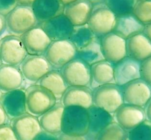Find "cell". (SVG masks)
Segmentation results:
<instances>
[{
	"mask_svg": "<svg viewBox=\"0 0 151 140\" xmlns=\"http://www.w3.org/2000/svg\"><path fill=\"white\" fill-rule=\"evenodd\" d=\"M31 8L37 22L42 24L63 14L64 5L60 0H35Z\"/></svg>",
	"mask_w": 151,
	"mask_h": 140,
	"instance_id": "22",
	"label": "cell"
},
{
	"mask_svg": "<svg viewBox=\"0 0 151 140\" xmlns=\"http://www.w3.org/2000/svg\"><path fill=\"white\" fill-rule=\"evenodd\" d=\"M144 109L146 115V119L151 123V98L144 107Z\"/></svg>",
	"mask_w": 151,
	"mask_h": 140,
	"instance_id": "40",
	"label": "cell"
},
{
	"mask_svg": "<svg viewBox=\"0 0 151 140\" xmlns=\"http://www.w3.org/2000/svg\"><path fill=\"white\" fill-rule=\"evenodd\" d=\"M145 25L132 14L116 16L114 27L112 32L120 35L124 39L143 32Z\"/></svg>",
	"mask_w": 151,
	"mask_h": 140,
	"instance_id": "26",
	"label": "cell"
},
{
	"mask_svg": "<svg viewBox=\"0 0 151 140\" xmlns=\"http://www.w3.org/2000/svg\"><path fill=\"white\" fill-rule=\"evenodd\" d=\"M41 26L51 41L69 40L74 29V25L64 14L43 22Z\"/></svg>",
	"mask_w": 151,
	"mask_h": 140,
	"instance_id": "16",
	"label": "cell"
},
{
	"mask_svg": "<svg viewBox=\"0 0 151 140\" xmlns=\"http://www.w3.org/2000/svg\"><path fill=\"white\" fill-rule=\"evenodd\" d=\"M89 127L87 136L89 140H95L98 134L109 124L114 121L112 114L95 105L87 109Z\"/></svg>",
	"mask_w": 151,
	"mask_h": 140,
	"instance_id": "20",
	"label": "cell"
},
{
	"mask_svg": "<svg viewBox=\"0 0 151 140\" xmlns=\"http://www.w3.org/2000/svg\"><path fill=\"white\" fill-rule=\"evenodd\" d=\"M17 5V0H0V14L5 17Z\"/></svg>",
	"mask_w": 151,
	"mask_h": 140,
	"instance_id": "36",
	"label": "cell"
},
{
	"mask_svg": "<svg viewBox=\"0 0 151 140\" xmlns=\"http://www.w3.org/2000/svg\"><path fill=\"white\" fill-rule=\"evenodd\" d=\"M0 104L10 120L19 116L27 112L25 92L18 89L4 92L0 97Z\"/></svg>",
	"mask_w": 151,
	"mask_h": 140,
	"instance_id": "17",
	"label": "cell"
},
{
	"mask_svg": "<svg viewBox=\"0 0 151 140\" xmlns=\"http://www.w3.org/2000/svg\"><path fill=\"white\" fill-rule=\"evenodd\" d=\"M24 79L18 66L6 64L0 66V90L3 93L20 89Z\"/></svg>",
	"mask_w": 151,
	"mask_h": 140,
	"instance_id": "25",
	"label": "cell"
},
{
	"mask_svg": "<svg viewBox=\"0 0 151 140\" xmlns=\"http://www.w3.org/2000/svg\"><path fill=\"white\" fill-rule=\"evenodd\" d=\"M27 112L36 117L41 116L57 103L52 93L40 84L29 86L25 90Z\"/></svg>",
	"mask_w": 151,
	"mask_h": 140,
	"instance_id": "2",
	"label": "cell"
},
{
	"mask_svg": "<svg viewBox=\"0 0 151 140\" xmlns=\"http://www.w3.org/2000/svg\"><path fill=\"white\" fill-rule=\"evenodd\" d=\"M126 40L127 56L142 61L151 56V41L143 32L135 34Z\"/></svg>",
	"mask_w": 151,
	"mask_h": 140,
	"instance_id": "21",
	"label": "cell"
},
{
	"mask_svg": "<svg viewBox=\"0 0 151 140\" xmlns=\"http://www.w3.org/2000/svg\"><path fill=\"white\" fill-rule=\"evenodd\" d=\"M33 140H58V138L57 136L42 131Z\"/></svg>",
	"mask_w": 151,
	"mask_h": 140,
	"instance_id": "38",
	"label": "cell"
},
{
	"mask_svg": "<svg viewBox=\"0 0 151 140\" xmlns=\"http://www.w3.org/2000/svg\"><path fill=\"white\" fill-rule=\"evenodd\" d=\"M90 1H91L93 4L94 3H96V2H99V1H101L102 0H89Z\"/></svg>",
	"mask_w": 151,
	"mask_h": 140,
	"instance_id": "45",
	"label": "cell"
},
{
	"mask_svg": "<svg viewBox=\"0 0 151 140\" xmlns=\"http://www.w3.org/2000/svg\"><path fill=\"white\" fill-rule=\"evenodd\" d=\"M0 55L3 64L18 66L27 56L21 37L6 35L0 40Z\"/></svg>",
	"mask_w": 151,
	"mask_h": 140,
	"instance_id": "8",
	"label": "cell"
},
{
	"mask_svg": "<svg viewBox=\"0 0 151 140\" xmlns=\"http://www.w3.org/2000/svg\"><path fill=\"white\" fill-rule=\"evenodd\" d=\"M102 1H104V0H102Z\"/></svg>",
	"mask_w": 151,
	"mask_h": 140,
	"instance_id": "48",
	"label": "cell"
},
{
	"mask_svg": "<svg viewBox=\"0 0 151 140\" xmlns=\"http://www.w3.org/2000/svg\"><path fill=\"white\" fill-rule=\"evenodd\" d=\"M89 117L87 109L77 106L64 107L61 119V132L65 134L87 135Z\"/></svg>",
	"mask_w": 151,
	"mask_h": 140,
	"instance_id": "1",
	"label": "cell"
},
{
	"mask_svg": "<svg viewBox=\"0 0 151 140\" xmlns=\"http://www.w3.org/2000/svg\"><path fill=\"white\" fill-rule=\"evenodd\" d=\"M5 21L8 31L17 36H21L38 23L31 7L19 5L5 17Z\"/></svg>",
	"mask_w": 151,
	"mask_h": 140,
	"instance_id": "5",
	"label": "cell"
},
{
	"mask_svg": "<svg viewBox=\"0 0 151 140\" xmlns=\"http://www.w3.org/2000/svg\"><path fill=\"white\" fill-rule=\"evenodd\" d=\"M38 84L46 88L55 97L57 101L61 97L68 87L59 70L52 69L46 73L39 81Z\"/></svg>",
	"mask_w": 151,
	"mask_h": 140,
	"instance_id": "27",
	"label": "cell"
},
{
	"mask_svg": "<svg viewBox=\"0 0 151 140\" xmlns=\"http://www.w3.org/2000/svg\"><path fill=\"white\" fill-rule=\"evenodd\" d=\"M124 103L144 108L151 98V85L138 79L122 86Z\"/></svg>",
	"mask_w": 151,
	"mask_h": 140,
	"instance_id": "11",
	"label": "cell"
},
{
	"mask_svg": "<svg viewBox=\"0 0 151 140\" xmlns=\"http://www.w3.org/2000/svg\"><path fill=\"white\" fill-rule=\"evenodd\" d=\"M0 140H18L11 124L0 126Z\"/></svg>",
	"mask_w": 151,
	"mask_h": 140,
	"instance_id": "35",
	"label": "cell"
},
{
	"mask_svg": "<svg viewBox=\"0 0 151 140\" xmlns=\"http://www.w3.org/2000/svg\"><path fill=\"white\" fill-rule=\"evenodd\" d=\"M143 32L147 36V37L151 41V23L145 25Z\"/></svg>",
	"mask_w": 151,
	"mask_h": 140,
	"instance_id": "43",
	"label": "cell"
},
{
	"mask_svg": "<svg viewBox=\"0 0 151 140\" xmlns=\"http://www.w3.org/2000/svg\"><path fill=\"white\" fill-rule=\"evenodd\" d=\"M141 61L126 56L113 65L114 83L120 87L140 79Z\"/></svg>",
	"mask_w": 151,
	"mask_h": 140,
	"instance_id": "15",
	"label": "cell"
},
{
	"mask_svg": "<svg viewBox=\"0 0 151 140\" xmlns=\"http://www.w3.org/2000/svg\"><path fill=\"white\" fill-rule=\"evenodd\" d=\"M9 122H11V120L8 118L4 109L0 104V126L9 123Z\"/></svg>",
	"mask_w": 151,
	"mask_h": 140,
	"instance_id": "39",
	"label": "cell"
},
{
	"mask_svg": "<svg viewBox=\"0 0 151 140\" xmlns=\"http://www.w3.org/2000/svg\"><path fill=\"white\" fill-rule=\"evenodd\" d=\"M93 3L89 0H76L64 5L63 14L74 26L87 24L92 10Z\"/></svg>",
	"mask_w": 151,
	"mask_h": 140,
	"instance_id": "19",
	"label": "cell"
},
{
	"mask_svg": "<svg viewBox=\"0 0 151 140\" xmlns=\"http://www.w3.org/2000/svg\"><path fill=\"white\" fill-rule=\"evenodd\" d=\"M64 106L61 102L56 103L51 109L42 115L39 122L42 131L58 136L61 132V119Z\"/></svg>",
	"mask_w": 151,
	"mask_h": 140,
	"instance_id": "24",
	"label": "cell"
},
{
	"mask_svg": "<svg viewBox=\"0 0 151 140\" xmlns=\"http://www.w3.org/2000/svg\"><path fill=\"white\" fill-rule=\"evenodd\" d=\"M116 15L104 1L93 4L92 10L87 24L94 35L100 38L112 32Z\"/></svg>",
	"mask_w": 151,
	"mask_h": 140,
	"instance_id": "3",
	"label": "cell"
},
{
	"mask_svg": "<svg viewBox=\"0 0 151 140\" xmlns=\"http://www.w3.org/2000/svg\"><path fill=\"white\" fill-rule=\"evenodd\" d=\"M127 136L128 132L114 121L98 134L95 140H127Z\"/></svg>",
	"mask_w": 151,
	"mask_h": 140,
	"instance_id": "30",
	"label": "cell"
},
{
	"mask_svg": "<svg viewBox=\"0 0 151 140\" xmlns=\"http://www.w3.org/2000/svg\"><path fill=\"white\" fill-rule=\"evenodd\" d=\"M20 37L30 55H44L52 41L41 25L35 26Z\"/></svg>",
	"mask_w": 151,
	"mask_h": 140,
	"instance_id": "13",
	"label": "cell"
},
{
	"mask_svg": "<svg viewBox=\"0 0 151 140\" xmlns=\"http://www.w3.org/2000/svg\"><path fill=\"white\" fill-rule=\"evenodd\" d=\"M58 140H89L87 135L74 136L61 132L57 136Z\"/></svg>",
	"mask_w": 151,
	"mask_h": 140,
	"instance_id": "37",
	"label": "cell"
},
{
	"mask_svg": "<svg viewBox=\"0 0 151 140\" xmlns=\"http://www.w3.org/2000/svg\"><path fill=\"white\" fill-rule=\"evenodd\" d=\"M132 14L144 25L151 23V0L137 1Z\"/></svg>",
	"mask_w": 151,
	"mask_h": 140,
	"instance_id": "32",
	"label": "cell"
},
{
	"mask_svg": "<svg viewBox=\"0 0 151 140\" xmlns=\"http://www.w3.org/2000/svg\"><path fill=\"white\" fill-rule=\"evenodd\" d=\"M127 140H151V123L146 119L128 131Z\"/></svg>",
	"mask_w": 151,
	"mask_h": 140,
	"instance_id": "33",
	"label": "cell"
},
{
	"mask_svg": "<svg viewBox=\"0 0 151 140\" xmlns=\"http://www.w3.org/2000/svg\"><path fill=\"white\" fill-rule=\"evenodd\" d=\"M140 78L151 85V56L141 61Z\"/></svg>",
	"mask_w": 151,
	"mask_h": 140,
	"instance_id": "34",
	"label": "cell"
},
{
	"mask_svg": "<svg viewBox=\"0 0 151 140\" xmlns=\"http://www.w3.org/2000/svg\"><path fill=\"white\" fill-rule=\"evenodd\" d=\"M90 86L91 90L109 83H114V67L104 60L90 66Z\"/></svg>",
	"mask_w": 151,
	"mask_h": 140,
	"instance_id": "23",
	"label": "cell"
},
{
	"mask_svg": "<svg viewBox=\"0 0 151 140\" xmlns=\"http://www.w3.org/2000/svg\"><path fill=\"white\" fill-rule=\"evenodd\" d=\"M60 72L68 86H90V66L82 60L75 58L63 68Z\"/></svg>",
	"mask_w": 151,
	"mask_h": 140,
	"instance_id": "7",
	"label": "cell"
},
{
	"mask_svg": "<svg viewBox=\"0 0 151 140\" xmlns=\"http://www.w3.org/2000/svg\"><path fill=\"white\" fill-rule=\"evenodd\" d=\"M61 100L64 107L77 106L87 109L93 105V91L86 86H68Z\"/></svg>",
	"mask_w": 151,
	"mask_h": 140,
	"instance_id": "18",
	"label": "cell"
},
{
	"mask_svg": "<svg viewBox=\"0 0 151 140\" xmlns=\"http://www.w3.org/2000/svg\"><path fill=\"white\" fill-rule=\"evenodd\" d=\"M6 29V21H5V17L2 15L0 14V36L4 34L5 30Z\"/></svg>",
	"mask_w": 151,
	"mask_h": 140,
	"instance_id": "41",
	"label": "cell"
},
{
	"mask_svg": "<svg viewBox=\"0 0 151 140\" xmlns=\"http://www.w3.org/2000/svg\"><path fill=\"white\" fill-rule=\"evenodd\" d=\"M1 94H2V93H1V91L0 90V97H1Z\"/></svg>",
	"mask_w": 151,
	"mask_h": 140,
	"instance_id": "47",
	"label": "cell"
},
{
	"mask_svg": "<svg viewBox=\"0 0 151 140\" xmlns=\"http://www.w3.org/2000/svg\"><path fill=\"white\" fill-rule=\"evenodd\" d=\"M96 36L92 32L88 24L74 26L70 40L75 46L77 51L80 50L88 44Z\"/></svg>",
	"mask_w": 151,
	"mask_h": 140,
	"instance_id": "29",
	"label": "cell"
},
{
	"mask_svg": "<svg viewBox=\"0 0 151 140\" xmlns=\"http://www.w3.org/2000/svg\"><path fill=\"white\" fill-rule=\"evenodd\" d=\"M100 38L105 60L114 65L127 56L126 40L120 35L111 32Z\"/></svg>",
	"mask_w": 151,
	"mask_h": 140,
	"instance_id": "9",
	"label": "cell"
},
{
	"mask_svg": "<svg viewBox=\"0 0 151 140\" xmlns=\"http://www.w3.org/2000/svg\"><path fill=\"white\" fill-rule=\"evenodd\" d=\"M77 50L70 40L52 41L44 56L53 69L60 70L76 58Z\"/></svg>",
	"mask_w": 151,
	"mask_h": 140,
	"instance_id": "6",
	"label": "cell"
},
{
	"mask_svg": "<svg viewBox=\"0 0 151 140\" xmlns=\"http://www.w3.org/2000/svg\"><path fill=\"white\" fill-rule=\"evenodd\" d=\"M137 1H139V0H137Z\"/></svg>",
	"mask_w": 151,
	"mask_h": 140,
	"instance_id": "49",
	"label": "cell"
},
{
	"mask_svg": "<svg viewBox=\"0 0 151 140\" xmlns=\"http://www.w3.org/2000/svg\"><path fill=\"white\" fill-rule=\"evenodd\" d=\"M92 91L93 105L112 115L124 103L122 87L115 83L106 84Z\"/></svg>",
	"mask_w": 151,
	"mask_h": 140,
	"instance_id": "4",
	"label": "cell"
},
{
	"mask_svg": "<svg viewBox=\"0 0 151 140\" xmlns=\"http://www.w3.org/2000/svg\"><path fill=\"white\" fill-rule=\"evenodd\" d=\"M108 7L116 15L131 14L137 0H104Z\"/></svg>",
	"mask_w": 151,
	"mask_h": 140,
	"instance_id": "31",
	"label": "cell"
},
{
	"mask_svg": "<svg viewBox=\"0 0 151 140\" xmlns=\"http://www.w3.org/2000/svg\"><path fill=\"white\" fill-rule=\"evenodd\" d=\"M24 78L32 83L38 82L53 69L44 55H27L19 65Z\"/></svg>",
	"mask_w": 151,
	"mask_h": 140,
	"instance_id": "10",
	"label": "cell"
},
{
	"mask_svg": "<svg viewBox=\"0 0 151 140\" xmlns=\"http://www.w3.org/2000/svg\"><path fill=\"white\" fill-rule=\"evenodd\" d=\"M64 5H67V4H68L70 3H71L76 0H60Z\"/></svg>",
	"mask_w": 151,
	"mask_h": 140,
	"instance_id": "44",
	"label": "cell"
},
{
	"mask_svg": "<svg viewBox=\"0 0 151 140\" xmlns=\"http://www.w3.org/2000/svg\"><path fill=\"white\" fill-rule=\"evenodd\" d=\"M2 60H1V55H0V66L2 64Z\"/></svg>",
	"mask_w": 151,
	"mask_h": 140,
	"instance_id": "46",
	"label": "cell"
},
{
	"mask_svg": "<svg viewBox=\"0 0 151 140\" xmlns=\"http://www.w3.org/2000/svg\"><path fill=\"white\" fill-rule=\"evenodd\" d=\"M76 58H80L86 62L90 66L92 64L104 60L102 53L100 38L96 37L86 47L77 51Z\"/></svg>",
	"mask_w": 151,
	"mask_h": 140,
	"instance_id": "28",
	"label": "cell"
},
{
	"mask_svg": "<svg viewBox=\"0 0 151 140\" xmlns=\"http://www.w3.org/2000/svg\"><path fill=\"white\" fill-rule=\"evenodd\" d=\"M34 1L35 0H17V2L18 5L31 7Z\"/></svg>",
	"mask_w": 151,
	"mask_h": 140,
	"instance_id": "42",
	"label": "cell"
},
{
	"mask_svg": "<svg viewBox=\"0 0 151 140\" xmlns=\"http://www.w3.org/2000/svg\"><path fill=\"white\" fill-rule=\"evenodd\" d=\"M113 116L114 121L127 132L146 120L144 108L127 103L122 104Z\"/></svg>",
	"mask_w": 151,
	"mask_h": 140,
	"instance_id": "12",
	"label": "cell"
},
{
	"mask_svg": "<svg viewBox=\"0 0 151 140\" xmlns=\"http://www.w3.org/2000/svg\"><path fill=\"white\" fill-rule=\"evenodd\" d=\"M10 124L18 140H33L42 131L38 118L28 112L11 119Z\"/></svg>",
	"mask_w": 151,
	"mask_h": 140,
	"instance_id": "14",
	"label": "cell"
}]
</instances>
